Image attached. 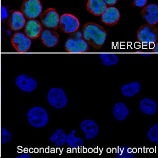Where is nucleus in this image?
Segmentation results:
<instances>
[{
    "mask_svg": "<svg viewBox=\"0 0 158 158\" xmlns=\"http://www.w3.org/2000/svg\"><path fill=\"white\" fill-rule=\"evenodd\" d=\"M27 118L29 123L34 128H43L48 123L49 115L44 108L35 106L29 110Z\"/></svg>",
    "mask_w": 158,
    "mask_h": 158,
    "instance_id": "3",
    "label": "nucleus"
},
{
    "mask_svg": "<svg viewBox=\"0 0 158 158\" xmlns=\"http://www.w3.org/2000/svg\"><path fill=\"white\" fill-rule=\"evenodd\" d=\"M153 52L154 53H158V44L156 43L155 47H154V49H153Z\"/></svg>",
    "mask_w": 158,
    "mask_h": 158,
    "instance_id": "30",
    "label": "nucleus"
},
{
    "mask_svg": "<svg viewBox=\"0 0 158 158\" xmlns=\"http://www.w3.org/2000/svg\"><path fill=\"white\" fill-rule=\"evenodd\" d=\"M59 26L61 31L68 34H71L79 29L80 22L76 16L66 13L60 17Z\"/></svg>",
    "mask_w": 158,
    "mask_h": 158,
    "instance_id": "8",
    "label": "nucleus"
},
{
    "mask_svg": "<svg viewBox=\"0 0 158 158\" xmlns=\"http://www.w3.org/2000/svg\"><path fill=\"white\" fill-rule=\"evenodd\" d=\"M21 10L27 18L34 19L40 16L42 11V6L40 0H24Z\"/></svg>",
    "mask_w": 158,
    "mask_h": 158,
    "instance_id": "6",
    "label": "nucleus"
},
{
    "mask_svg": "<svg viewBox=\"0 0 158 158\" xmlns=\"http://www.w3.org/2000/svg\"><path fill=\"white\" fill-rule=\"evenodd\" d=\"M101 60L106 66H111L117 64L118 61V57L114 53H103L99 55Z\"/></svg>",
    "mask_w": 158,
    "mask_h": 158,
    "instance_id": "22",
    "label": "nucleus"
},
{
    "mask_svg": "<svg viewBox=\"0 0 158 158\" xmlns=\"http://www.w3.org/2000/svg\"><path fill=\"white\" fill-rule=\"evenodd\" d=\"M141 85L138 81H135L124 85L121 88V92L123 95L126 97H132L140 91Z\"/></svg>",
    "mask_w": 158,
    "mask_h": 158,
    "instance_id": "20",
    "label": "nucleus"
},
{
    "mask_svg": "<svg viewBox=\"0 0 158 158\" xmlns=\"http://www.w3.org/2000/svg\"><path fill=\"white\" fill-rule=\"evenodd\" d=\"M120 18V12L116 7L113 6L107 7L106 10L101 16L103 23L108 26L115 25L118 22Z\"/></svg>",
    "mask_w": 158,
    "mask_h": 158,
    "instance_id": "14",
    "label": "nucleus"
},
{
    "mask_svg": "<svg viewBox=\"0 0 158 158\" xmlns=\"http://www.w3.org/2000/svg\"><path fill=\"white\" fill-rule=\"evenodd\" d=\"M158 37V28L155 25L148 24L142 25L137 33L138 39L143 44H155L157 42Z\"/></svg>",
    "mask_w": 158,
    "mask_h": 158,
    "instance_id": "4",
    "label": "nucleus"
},
{
    "mask_svg": "<svg viewBox=\"0 0 158 158\" xmlns=\"http://www.w3.org/2000/svg\"><path fill=\"white\" fill-rule=\"evenodd\" d=\"M9 25L13 31H19L23 28L25 24V16L20 11H15L9 19Z\"/></svg>",
    "mask_w": 158,
    "mask_h": 158,
    "instance_id": "15",
    "label": "nucleus"
},
{
    "mask_svg": "<svg viewBox=\"0 0 158 158\" xmlns=\"http://www.w3.org/2000/svg\"><path fill=\"white\" fill-rule=\"evenodd\" d=\"M15 83L20 90L28 93L35 90L38 85V82L35 80L25 74L18 76Z\"/></svg>",
    "mask_w": 158,
    "mask_h": 158,
    "instance_id": "10",
    "label": "nucleus"
},
{
    "mask_svg": "<svg viewBox=\"0 0 158 158\" xmlns=\"http://www.w3.org/2000/svg\"><path fill=\"white\" fill-rule=\"evenodd\" d=\"M42 31V25L39 21L31 19L27 22L25 25L24 32L25 35L31 39L39 38Z\"/></svg>",
    "mask_w": 158,
    "mask_h": 158,
    "instance_id": "13",
    "label": "nucleus"
},
{
    "mask_svg": "<svg viewBox=\"0 0 158 158\" xmlns=\"http://www.w3.org/2000/svg\"><path fill=\"white\" fill-rule=\"evenodd\" d=\"M11 43L15 50L19 53H25L31 46V39L22 33H15L11 38Z\"/></svg>",
    "mask_w": 158,
    "mask_h": 158,
    "instance_id": "9",
    "label": "nucleus"
},
{
    "mask_svg": "<svg viewBox=\"0 0 158 158\" xmlns=\"http://www.w3.org/2000/svg\"><path fill=\"white\" fill-rule=\"evenodd\" d=\"M134 156V152L130 148L122 146L118 150L117 158H133Z\"/></svg>",
    "mask_w": 158,
    "mask_h": 158,
    "instance_id": "24",
    "label": "nucleus"
},
{
    "mask_svg": "<svg viewBox=\"0 0 158 158\" xmlns=\"http://www.w3.org/2000/svg\"><path fill=\"white\" fill-rule=\"evenodd\" d=\"M86 9L92 15L100 16L106 10L107 4L104 0H88Z\"/></svg>",
    "mask_w": 158,
    "mask_h": 158,
    "instance_id": "17",
    "label": "nucleus"
},
{
    "mask_svg": "<svg viewBox=\"0 0 158 158\" xmlns=\"http://www.w3.org/2000/svg\"><path fill=\"white\" fill-rule=\"evenodd\" d=\"M67 135L63 129H57L50 137V141L56 147H59L64 145L67 142Z\"/></svg>",
    "mask_w": 158,
    "mask_h": 158,
    "instance_id": "21",
    "label": "nucleus"
},
{
    "mask_svg": "<svg viewBox=\"0 0 158 158\" xmlns=\"http://www.w3.org/2000/svg\"><path fill=\"white\" fill-rule=\"evenodd\" d=\"M17 158H31V156L30 155H29L28 153H23L20 155V156H19L18 157H16Z\"/></svg>",
    "mask_w": 158,
    "mask_h": 158,
    "instance_id": "29",
    "label": "nucleus"
},
{
    "mask_svg": "<svg viewBox=\"0 0 158 158\" xmlns=\"http://www.w3.org/2000/svg\"><path fill=\"white\" fill-rule=\"evenodd\" d=\"M107 5L109 6H113L117 3L118 0H104Z\"/></svg>",
    "mask_w": 158,
    "mask_h": 158,
    "instance_id": "28",
    "label": "nucleus"
},
{
    "mask_svg": "<svg viewBox=\"0 0 158 158\" xmlns=\"http://www.w3.org/2000/svg\"><path fill=\"white\" fill-rule=\"evenodd\" d=\"M80 128L85 134L87 140L93 139L99 134V128L97 123L91 119L83 121L80 124Z\"/></svg>",
    "mask_w": 158,
    "mask_h": 158,
    "instance_id": "12",
    "label": "nucleus"
},
{
    "mask_svg": "<svg viewBox=\"0 0 158 158\" xmlns=\"http://www.w3.org/2000/svg\"><path fill=\"white\" fill-rule=\"evenodd\" d=\"M82 34L87 43L97 50L103 47L107 36L103 27L94 22L85 24L83 27Z\"/></svg>",
    "mask_w": 158,
    "mask_h": 158,
    "instance_id": "1",
    "label": "nucleus"
},
{
    "mask_svg": "<svg viewBox=\"0 0 158 158\" xmlns=\"http://www.w3.org/2000/svg\"><path fill=\"white\" fill-rule=\"evenodd\" d=\"M69 147L72 148H77L83 145L84 141L82 139L79 137H76L73 132L67 135V142Z\"/></svg>",
    "mask_w": 158,
    "mask_h": 158,
    "instance_id": "23",
    "label": "nucleus"
},
{
    "mask_svg": "<svg viewBox=\"0 0 158 158\" xmlns=\"http://www.w3.org/2000/svg\"><path fill=\"white\" fill-rule=\"evenodd\" d=\"M148 137L152 142H157L158 140V124L152 126L148 132Z\"/></svg>",
    "mask_w": 158,
    "mask_h": 158,
    "instance_id": "25",
    "label": "nucleus"
},
{
    "mask_svg": "<svg viewBox=\"0 0 158 158\" xmlns=\"http://www.w3.org/2000/svg\"><path fill=\"white\" fill-rule=\"evenodd\" d=\"M47 99L51 106L56 109L64 108L68 103V99L64 91L59 88H53L50 90Z\"/></svg>",
    "mask_w": 158,
    "mask_h": 158,
    "instance_id": "5",
    "label": "nucleus"
},
{
    "mask_svg": "<svg viewBox=\"0 0 158 158\" xmlns=\"http://www.w3.org/2000/svg\"><path fill=\"white\" fill-rule=\"evenodd\" d=\"M11 139V133L6 128H1V142L2 144H5L9 142Z\"/></svg>",
    "mask_w": 158,
    "mask_h": 158,
    "instance_id": "26",
    "label": "nucleus"
},
{
    "mask_svg": "<svg viewBox=\"0 0 158 158\" xmlns=\"http://www.w3.org/2000/svg\"><path fill=\"white\" fill-rule=\"evenodd\" d=\"M147 3V0H134L133 4L137 7H143Z\"/></svg>",
    "mask_w": 158,
    "mask_h": 158,
    "instance_id": "27",
    "label": "nucleus"
},
{
    "mask_svg": "<svg viewBox=\"0 0 158 158\" xmlns=\"http://www.w3.org/2000/svg\"><path fill=\"white\" fill-rule=\"evenodd\" d=\"M41 40L45 47L52 48L59 41V35L55 31L45 30L41 34Z\"/></svg>",
    "mask_w": 158,
    "mask_h": 158,
    "instance_id": "16",
    "label": "nucleus"
},
{
    "mask_svg": "<svg viewBox=\"0 0 158 158\" xmlns=\"http://www.w3.org/2000/svg\"><path fill=\"white\" fill-rule=\"evenodd\" d=\"M140 109L142 113L147 115H154L157 111V104L154 101L144 98L140 103Z\"/></svg>",
    "mask_w": 158,
    "mask_h": 158,
    "instance_id": "18",
    "label": "nucleus"
},
{
    "mask_svg": "<svg viewBox=\"0 0 158 158\" xmlns=\"http://www.w3.org/2000/svg\"><path fill=\"white\" fill-rule=\"evenodd\" d=\"M0 92H1V90H0ZM0 100H1V93H0Z\"/></svg>",
    "mask_w": 158,
    "mask_h": 158,
    "instance_id": "31",
    "label": "nucleus"
},
{
    "mask_svg": "<svg viewBox=\"0 0 158 158\" xmlns=\"http://www.w3.org/2000/svg\"><path fill=\"white\" fill-rule=\"evenodd\" d=\"M141 15L148 24L156 25L158 22V6L155 4L145 6Z\"/></svg>",
    "mask_w": 158,
    "mask_h": 158,
    "instance_id": "11",
    "label": "nucleus"
},
{
    "mask_svg": "<svg viewBox=\"0 0 158 158\" xmlns=\"http://www.w3.org/2000/svg\"><path fill=\"white\" fill-rule=\"evenodd\" d=\"M40 18L45 27L57 30L59 24V15L54 8H49L41 13Z\"/></svg>",
    "mask_w": 158,
    "mask_h": 158,
    "instance_id": "7",
    "label": "nucleus"
},
{
    "mask_svg": "<svg viewBox=\"0 0 158 158\" xmlns=\"http://www.w3.org/2000/svg\"><path fill=\"white\" fill-rule=\"evenodd\" d=\"M129 110L123 103H117L112 109V113L117 120H124L129 114Z\"/></svg>",
    "mask_w": 158,
    "mask_h": 158,
    "instance_id": "19",
    "label": "nucleus"
},
{
    "mask_svg": "<svg viewBox=\"0 0 158 158\" xmlns=\"http://www.w3.org/2000/svg\"><path fill=\"white\" fill-rule=\"evenodd\" d=\"M65 44V50L69 53H85L89 51V45L81 32L71 33Z\"/></svg>",
    "mask_w": 158,
    "mask_h": 158,
    "instance_id": "2",
    "label": "nucleus"
}]
</instances>
